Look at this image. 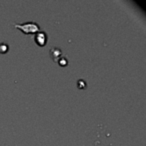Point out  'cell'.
<instances>
[{
    "instance_id": "1",
    "label": "cell",
    "mask_w": 146,
    "mask_h": 146,
    "mask_svg": "<svg viewBox=\"0 0 146 146\" xmlns=\"http://www.w3.org/2000/svg\"><path fill=\"white\" fill-rule=\"evenodd\" d=\"M13 26L15 28H18L25 34H35V33L40 31V26L36 22L29 21V22L24 23H14Z\"/></svg>"
},
{
    "instance_id": "2",
    "label": "cell",
    "mask_w": 146,
    "mask_h": 146,
    "mask_svg": "<svg viewBox=\"0 0 146 146\" xmlns=\"http://www.w3.org/2000/svg\"><path fill=\"white\" fill-rule=\"evenodd\" d=\"M34 38H35V42L39 45V46H44L46 44L47 41V35L44 31H39V32L35 33L34 34Z\"/></svg>"
},
{
    "instance_id": "3",
    "label": "cell",
    "mask_w": 146,
    "mask_h": 146,
    "mask_svg": "<svg viewBox=\"0 0 146 146\" xmlns=\"http://www.w3.org/2000/svg\"><path fill=\"white\" fill-rule=\"evenodd\" d=\"M50 54H51V57L53 58V60L56 61V57H58V60L61 58V54H62V52H61V50L58 48V47H53L50 51Z\"/></svg>"
},
{
    "instance_id": "4",
    "label": "cell",
    "mask_w": 146,
    "mask_h": 146,
    "mask_svg": "<svg viewBox=\"0 0 146 146\" xmlns=\"http://www.w3.org/2000/svg\"><path fill=\"white\" fill-rule=\"evenodd\" d=\"M8 45L6 43H0V52L1 53H5L8 51Z\"/></svg>"
},
{
    "instance_id": "5",
    "label": "cell",
    "mask_w": 146,
    "mask_h": 146,
    "mask_svg": "<svg viewBox=\"0 0 146 146\" xmlns=\"http://www.w3.org/2000/svg\"><path fill=\"white\" fill-rule=\"evenodd\" d=\"M78 86H79L80 88H85L86 87L85 81H84L83 79H79V81H78Z\"/></svg>"
},
{
    "instance_id": "6",
    "label": "cell",
    "mask_w": 146,
    "mask_h": 146,
    "mask_svg": "<svg viewBox=\"0 0 146 146\" xmlns=\"http://www.w3.org/2000/svg\"><path fill=\"white\" fill-rule=\"evenodd\" d=\"M57 62H59L60 63V65H66L67 64V59L66 58H64V57H61L60 59H59Z\"/></svg>"
}]
</instances>
